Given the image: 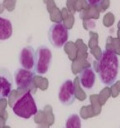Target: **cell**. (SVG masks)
<instances>
[{
  "instance_id": "cell-1",
  "label": "cell",
  "mask_w": 120,
  "mask_h": 128,
  "mask_svg": "<svg viewBox=\"0 0 120 128\" xmlns=\"http://www.w3.org/2000/svg\"><path fill=\"white\" fill-rule=\"evenodd\" d=\"M96 72L102 84L111 86L116 82L118 74L119 62L116 52L106 49L96 61Z\"/></svg>"
},
{
  "instance_id": "cell-2",
  "label": "cell",
  "mask_w": 120,
  "mask_h": 128,
  "mask_svg": "<svg viewBox=\"0 0 120 128\" xmlns=\"http://www.w3.org/2000/svg\"><path fill=\"white\" fill-rule=\"evenodd\" d=\"M12 109L16 116L24 119H29L38 113L36 102L29 90L23 92L15 100Z\"/></svg>"
},
{
  "instance_id": "cell-3",
  "label": "cell",
  "mask_w": 120,
  "mask_h": 128,
  "mask_svg": "<svg viewBox=\"0 0 120 128\" xmlns=\"http://www.w3.org/2000/svg\"><path fill=\"white\" fill-rule=\"evenodd\" d=\"M53 59L51 50L46 45L39 47L34 53V71L35 74L43 76L49 70Z\"/></svg>"
},
{
  "instance_id": "cell-4",
  "label": "cell",
  "mask_w": 120,
  "mask_h": 128,
  "mask_svg": "<svg viewBox=\"0 0 120 128\" xmlns=\"http://www.w3.org/2000/svg\"><path fill=\"white\" fill-rule=\"evenodd\" d=\"M48 41L55 48H63L69 38V31L64 24L57 22L51 25L48 32Z\"/></svg>"
},
{
  "instance_id": "cell-5",
  "label": "cell",
  "mask_w": 120,
  "mask_h": 128,
  "mask_svg": "<svg viewBox=\"0 0 120 128\" xmlns=\"http://www.w3.org/2000/svg\"><path fill=\"white\" fill-rule=\"evenodd\" d=\"M14 82L19 90L28 91L34 85L35 72L24 68H18L14 72Z\"/></svg>"
},
{
  "instance_id": "cell-6",
  "label": "cell",
  "mask_w": 120,
  "mask_h": 128,
  "mask_svg": "<svg viewBox=\"0 0 120 128\" xmlns=\"http://www.w3.org/2000/svg\"><path fill=\"white\" fill-rule=\"evenodd\" d=\"M58 100L63 106H70L76 100L75 88L72 80H66L62 83L58 90Z\"/></svg>"
},
{
  "instance_id": "cell-7",
  "label": "cell",
  "mask_w": 120,
  "mask_h": 128,
  "mask_svg": "<svg viewBox=\"0 0 120 128\" xmlns=\"http://www.w3.org/2000/svg\"><path fill=\"white\" fill-rule=\"evenodd\" d=\"M14 81L9 69L0 68V99L8 98L12 92Z\"/></svg>"
},
{
  "instance_id": "cell-8",
  "label": "cell",
  "mask_w": 120,
  "mask_h": 128,
  "mask_svg": "<svg viewBox=\"0 0 120 128\" xmlns=\"http://www.w3.org/2000/svg\"><path fill=\"white\" fill-rule=\"evenodd\" d=\"M35 50L32 46L23 48L19 54V63L21 68L29 70H34Z\"/></svg>"
},
{
  "instance_id": "cell-9",
  "label": "cell",
  "mask_w": 120,
  "mask_h": 128,
  "mask_svg": "<svg viewBox=\"0 0 120 128\" xmlns=\"http://www.w3.org/2000/svg\"><path fill=\"white\" fill-rule=\"evenodd\" d=\"M79 82L83 89L92 90L96 82V74L92 68H85L79 74Z\"/></svg>"
},
{
  "instance_id": "cell-10",
  "label": "cell",
  "mask_w": 120,
  "mask_h": 128,
  "mask_svg": "<svg viewBox=\"0 0 120 128\" xmlns=\"http://www.w3.org/2000/svg\"><path fill=\"white\" fill-rule=\"evenodd\" d=\"M13 34V25L9 19L0 17V41H6Z\"/></svg>"
},
{
  "instance_id": "cell-11",
  "label": "cell",
  "mask_w": 120,
  "mask_h": 128,
  "mask_svg": "<svg viewBox=\"0 0 120 128\" xmlns=\"http://www.w3.org/2000/svg\"><path fill=\"white\" fill-rule=\"evenodd\" d=\"M66 127L68 128H80L81 127V120L80 117L77 114H73L66 122Z\"/></svg>"
},
{
  "instance_id": "cell-12",
  "label": "cell",
  "mask_w": 120,
  "mask_h": 128,
  "mask_svg": "<svg viewBox=\"0 0 120 128\" xmlns=\"http://www.w3.org/2000/svg\"><path fill=\"white\" fill-rule=\"evenodd\" d=\"M103 1V0H87L88 4L89 5H91V6H98V5L100 4Z\"/></svg>"
}]
</instances>
